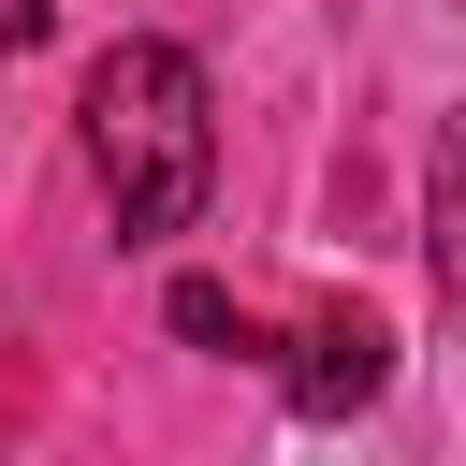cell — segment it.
Listing matches in <instances>:
<instances>
[{
	"label": "cell",
	"mask_w": 466,
	"mask_h": 466,
	"mask_svg": "<svg viewBox=\"0 0 466 466\" xmlns=\"http://www.w3.org/2000/svg\"><path fill=\"white\" fill-rule=\"evenodd\" d=\"M87 175L116 204V248H160V233L204 218V189H218V102H204L189 44H116L87 73Z\"/></svg>",
	"instance_id": "6da1fadb"
},
{
	"label": "cell",
	"mask_w": 466,
	"mask_h": 466,
	"mask_svg": "<svg viewBox=\"0 0 466 466\" xmlns=\"http://www.w3.org/2000/svg\"><path fill=\"white\" fill-rule=\"evenodd\" d=\"M277 379H291V408H306V422H350V408H379V393H393V335H379L364 306H335V320H306V335L277 350Z\"/></svg>",
	"instance_id": "7a4b0ae2"
},
{
	"label": "cell",
	"mask_w": 466,
	"mask_h": 466,
	"mask_svg": "<svg viewBox=\"0 0 466 466\" xmlns=\"http://www.w3.org/2000/svg\"><path fill=\"white\" fill-rule=\"evenodd\" d=\"M175 335H189V350H233V364H277V335H262L218 277H175Z\"/></svg>",
	"instance_id": "3957f363"
},
{
	"label": "cell",
	"mask_w": 466,
	"mask_h": 466,
	"mask_svg": "<svg viewBox=\"0 0 466 466\" xmlns=\"http://www.w3.org/2000/svg\"><path fill=\"white\" fill-rule=\"evenodd\" d=\"M437 248H451V262H466V131H451V146H437Z\"/></svg>",
	"instance_id": "277c9868"
}]
</instances>
